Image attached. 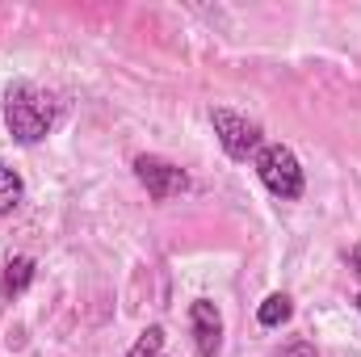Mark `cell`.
<instances>
[{
	"mask_svg": "<svg viewBox=\"0 0 361 357\" xmlns=\"http://www.w3.org/2000/svg\"><path fill=\"white\" fill-rule=\"evenodd\" d=\"M51 101L34 89L30 80H17L4 89V126L17 143H38L51 131Z\"/></svg>",
	"mask_w": 361,
	"mask_h": 357,
	"instance_id": "obj_1",
	"label": "cell"
},
{
	"mask_svg": "<svg viewBox=\"0 0 361 357\" xmlns=\"http://www.w3.org/2000/svg\"><path fill=\"white\" fill-rule=\"evenodd\" d=\"M257 177H261V185L269 189L273 198H281V202L302 198V164H298V156H294L286 143H265V147L257 152Z\"/></svg>",
	"mask_w": 361,
	"mask_h": 357,
	"instance_id": "obj_2",
	"label": "cell"
},
{
	"mask_svg": "<svg viewBox=\"0 0 361 357\" xmlns=\"http://www.w3.org/2000/svg\"><path fill=\"white\" fill-rule=\"evenodd\" d=\"M210 122H214V135H219V143H223V152L231 156V160H257V152L265 147V135H261V126L252 122V118H244V114H235V109H210Z\"/></svg>",
	"mask_w": 361,
	"mask_h": 357,
	"instance_id": "obj_3",
	"label": "cell"
},
{
	"mask_svg": "<svg viewBox=\"0 0 361 357\" xmlns=\"http://www.w3.org/2000/svg\"><path fill=\"white\" fill-rule=\"evenodd\" d=\"M135 177H139V185H143L156 202H169V198H177V193L189 189L185 169L160 160V156H139V160H135Z\"/></svg>",
	"mask_w": 361,
	"mask_h": 357,
	"instance_id": "obj_4",
	"label": "cell"
},
{
	"mask_svg": "<svg viewBox=\"0 0 361 357\" xmlns=\"http://www.w3.org/2000/svg\"><path fill=\"white\" fill-rule=\"evenodd\" d=\"M189 328H193V345H197V357H219L223 349V315L210 298H197L189 307Z\"/></svg>",
	"mask_w": 361,
	"mask_h": 357,
	"instance_id": "obj_5",
	"label": "cell"
},
{
	"mask_svg": "<svg viewBox=\"0 0 361 357\" xmlns=\"http://www.w3.org/2000/svg\"><path fill=\"white\" fill-rule=\"evenodd\" d=\"M30 282H34V261H30V257H13V261L4 265V277H0V294H4V298H17Z\"/></svg>",
	"mask_w": 361,
	"mask_h": 357,
	"instance_id": "obj_6",
	"label": "cell"
},
{
	"mask_svg": "<svg viewBox=\"0 0 361 357\" xmlns=\"http://www.w3.org/2000/svg\"><path fill=\"white\" fill-rule=\"evenodd\" d=\"M21 198H25V181H21V173L8 169V164H0V219L13 214V210L21 206Z\"/></svg>",
	"mask_w": 361,
	"mask_h": 357,
	"instance_id": "obj_7",
	"label": "cell"
},
{
	"mask_svg": "<svg viewBox=\"0 0 361 357\" xmlns=\"http://www.w3.org/2000/svg\"><path fill=\"white\" fill-rule=\"evenodd\" d=\"M290 311H294V303H290V294H269V298L261 303V311H257V320H261V328H281V324L290 320Z\"/></svg>",
	"mask_w": 361,
	"mask_h": 357,
	"instance_id": "obj_8",
	"label": "cell"
},
{
	"mask_svg": "<svg viewBox=\"0 0 361 357\" xmlns=\"http://www.w3.org/2000/svg\"><path fill=\"white\" fill-rule=\"evenodd\" d=\"M160 349H164V328H160V324H152V328L135 341V349H130L126 357H160Z\"/></svg>",
	"mask_w": 361,
	"mask_h": 357,
	"instance_id": "obj_9",
	"label": "cell"
},
{
	"mask_svg": "<svg viewBox=\"0 0 361 357\" xmlns=\"http://www.w3.org/2000/svg\"><path fill=\"white\" fill-rule=\"evenodd\" d=\"M281 357H319V353H315V349H311L307 341H298V345H290V349H286Z\"/></svg>",
	"mask_w": 361,
	"mask_h": 357,
	"instance_id": "obj_10",
	"label": "cell"
},
{
	"mask_svg": "<svg viewBox=\"0 0 361 357\" xmlns=\"http://www.w3.org/2000/svg\"><path fill=\"white\" fill-rule=\"evenodd\" d=\"M353 265H357V273H361V248H357V253H353Z\"/></svg>",
	"mask_w": 361,
	"mask_h": 357,
	"instance_id": "obj_11",
	"label": "cell"
},
{
	"mask_svg": "<svg viewBox=\"0 0 361 357\" xmlns=\"http://www.w3.org/2000/svg\"><path fill=\"white\" fill-rule=\"evenodd\" d=\"M357 311H361V294H357Z\"/></svg>",
	"mask_w": 361,
	"mask_h": 357,
	"instance_id": "obj_12",
	"label": "cell"
}]
</instances>
